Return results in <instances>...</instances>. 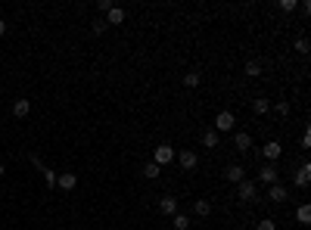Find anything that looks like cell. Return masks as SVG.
Wrapping results in <instances>:
<instances>
[{
    "mask_svg": "<svg viewBox=\"0 0 311 230\" xmlns=\"http://www.w3.org/2000/svg\"><path fill=\"white\" fill-rule=\"evenodd\" d=\"M237 196L243 202H255L258 199V184L255 181H240L237 184Z\"/></svg>",
    "mask_w": 311,
    "mask_h": 230,
    "instance_id": "obj_1",
    "label": "cell"
},
{
    "mask_svg": "<svg viewBox=\"0 0 311 230\" xmlns=\"http://www.w3.org/2000/svg\"><path fill=\"white\" fill-rule=\"evenodd\" d=\"M233 125H237V118H233L230 109L218 112V118H215V131H218V134H221V131H233Z\"/></svg>",
    "mask_w": 311,
    "mask_h": 230,
    "instance_id": "obj_2",
    "label": "cell"
},
{
    "mask_svg": "<svg viewBox=\"0 0 311 230\" xmlns=\"http://www.w3.org/2000/svg\"><path fill=\"white\" fill-rule=\"evenodd\" d=\"M178 162H181L184 171H193V168L199 165V156H196L193 149H181V152H178Z\"/></svg>",
    "mask_w": 311,
    "mask_h": 230,
    "instance_id": "obj_3",
    "label": "cell"
},
{
    "mask_svg": "<svg viewBox=\"0 0 311 230\" xmlns=\"http://www.w3.org/2000/svg\"><path fill=\"white\" fill-rule=\"evenodd\" d=\"M171 159H174V149L168 146V143H159V146H156V156H153V162H156L159 168H162V165H168Z\"/></svg>",
    "mask_w": 311,
    "mask_h": 230,
    "instance_id": "obj_4",
    "label": "cell"
},
{
    "mask_svg": "<svg viewBox=\"0 0 311 230\" xmlns=\"http://www.w3.org/2000/svg\"><path fill=\"white\" fill-rule=\"evenodd\" d=\"M277 177H280V171H277V165H271V162H268V165H262V171H258V181L262 184H277Z\"/></svg>",
    "mask_w": 311,
    "mask_h": 230,
    "instance_id": "obj_5",
    "label": "cell"
},
{
    "mask_svg": "<svg viewBox=\"0 0 311 230\" xmlns=\"http://www.w3.org/2000/svg\"><path fill=\"white\" fill-rule=\"evenodd\" d=\"M159 211H162V215H178V199H174V196H162V199H159Z\"/></svg>",
    "mask_w": 311,
    "mask_h": 230,
    "instance_id": "obj_6",
    "label": "cell"
},
{
    "mask_svg": "<svg viewBox=\"0 0 311 230\" xmlns=\"http://www.w3.org/2000/svg\"><path fill=\"white\" fill-rule=\"evenodd\" d=\"M262 156H265V159H268V162H271V165H274V162L283 156V146H280V143H277V140H271V143H265Z\"/></svg>",
    "mask_w": 311,
    "mask_h": 230,
    "instance_id": "obj_7",
    "label": "cell"
},
{
    "mask_svg": "<svg viewBox=\"0 0 311 230\" xmlns=\"http://www.w3.org/2000/svg\"><path fill=\"white\" fill-rule=\"evenodd\" d=\"M287 196H290V190L283 184H271V187H268V199H271V202H287Z\"/></svg>",
    "mask_w": 311,
    "mask_h": 230,
    "instance_id": "obj_8",
    "label": "cell"
},
{
    "mask_svg": "<svg viewBox=\"0 0 311 230\" xmlns=\"http://www.w3.org/2000/svg\"><path fill=\"white\" fill-rule=\"evenodd\" d=\"M56 187L60 190H75L78 187V174H56Z\"/></svg>",
    "mask_w": 311,
    "mask_h": 230,
    "instance_id": "obj_9",
    "label": "cell"
},
{
    "mask_svg": "<svg viewBox=\"0 0 311 230\" xmlns=\"http://www.w3.org/2000/svg\"><path fill=\"white\" fill-rule=\"evenodd\" d=\"M28 112H31V100H16L13 103V115L16 118H25Z\"/></svg>",
    "mask_w": 311,
    "mask_h": 230,
    "instance_id": "obj_10",
    "label": "cell"
},
{
    "mask_svg": "<svg viewBox=\"0 0 311 230\" xmlns=\"http://www.w3.org/2000/svg\"><path fill=\"white\" fill-rule=\"evenodd\" d=\"M233 146H237V149H243V152H246V149L252 146V137H249V134H246V131H237V134H233Z\"/></svg>",
    "mask_w": 311,
    "mask_h": 230,
    "instance_id": "obj_11",
    "label": "cell"
},
{
    "mask_svg": "<svg viewBox=\"0 0 311 230\" xmlns=\"http://www.w3.org/2000/svg\"><path fill=\"white\" fill-rule=\"evenodd\" d=\"M124 22V10L122 6H112V10L106 13V25H122Z\"/></svg>",
    "mask_w": 311,
    "mask_h": 230,
    "instance_id": "obj_12",
    "label": "cell"
},
{
    "mask_svg": "<svg viewBox=\"0 0 311 230\" xmlns=\"http://www.w3.org/2000/svg\"><path fill=\"white\" fill-rule=\"evenodd\" d=\"M224 177H228L230 184H240V181H246V177H243V165H228V171H224Z\"/></svg>",
    "mask_w": 311,
    "mask_h": 230,
    "instance_id": "obj_13",
    "label": "cell"
},
{
    "mask_svg": "<svg viewBox=\"0 0 311 230\" xmlns=\"http://www.w3.org/2000/svg\"><path fill=\"white\" fill-rule=\"evenodd\" d=\"M193 211H196L199 218H208V215H212V202H208V199H196V202H193Z\"/></svg>",
    "mask_w": 311,
    "mask_h": 230,
    "instance_id": "obj_14",
    "label": "cell"
},
{
    "mask_svg": "<svg viewBox=\"0 0 311 230\" xmlns=\"http://www.w3.org/2000/svg\"><path fill=\"white\" fill-rule=\"evenodd\" d=\"M296 184H299V187H308V184H311V165H308V162L299 168V174H296Z\"/></svg>",
    "mask_w": 311,
    "mask_h": 230,
    "instance_id": "obj_15",
    "label": "cell"
},
{
    "mask_svg": "<svg viewBox=\"0 0 311 230\" xmlns=\"http://www.w3.org/2000/svg\"><path fill=\"white\" fill-rule=\"evenodd\" d=\"M203 146H206V149H215V146H218V131H215V127L203 134Z\"/></svg>",
    "mask_w": 311,
    "mask_h": 230,
    "instance_id": "obj_16",
    "label": "cell"
},
{
    "mask_svg": "<svg viewBox=\"0 0 311 230\" xmlns=\"http://www.w3.org/2000/svg\"><path fill=\"white\" fill-rule=\"evenodd\" d=\"M246 75H249V78H258V75H262V63H258V59H249V63H246Z\"/></svg>",
    "mask_w": 311,
    "mask_h": 230,
    "instance_id": "obj_17",
    "label": "cell"
},
{
    "mask_svg": "<svg viewBox=\"0 0 311 230\" xmlns=\"http://www.w3.org/2000/svg\"><path fill=\"white\" fill-rule=\"evenodd\" d=\"M252 112H255V115H265V112H268V100H265V97L252 100Z\"/></svg>",
    "mask_w": 311,
    "mask_h": 230,
    "instance_id": "obj_18",
    "label": "cell"
},
{
    "mask_svg": "<svg viewBox=\"0 0 311 230\" xmlns=\"http://www.w3.org/2000/svg\"><path fill=\"white\" fill-rule=\"evenodd\" d=\"M296 218H299V224H311V206H302L296 211Z\"/></svg>",
    "mask_w": 311,
    "mask_h": 230,
    "instance_id": "obj_19",
    "label": "cell"
},
{
    "mask_svg": "<svg viewBox=\"0 0 311 230\" xmlns=\"http://www.w3.org/2000/svg\"><path fill=\"white\" fill-rule=\"evenodd\" d=\"M159 171H162V168H159L156 162H149V165L144 168V177H149V181H156V177H159Z\"/></svg>",
    "mask_w": 311,
    "mask_h": 230,
    "instance_id": "obj_20",
    "label": "cell"
},
{
    "mask_svg": "<svg viewBox=\"0 0 311 230\" xmlns=\"http://www.w3.org/2000/svg\"><path fill=\"white\" fill-rule=\"evenodd\" d=\"M187 227H190V218L178 211V215H174V230H187Z\"/></svg>",
    "mask_w": 311,
    "mask_h": 230,
    "instance_id": "obj_21",
    "label": "cell"
},
{
    "mask_svg": "<svg viewBox=\"0 0 311 230\" xmlns=\"http://www.w3.org/2000/svg\"><path fill=\"white\" fill-rule=\"evenodd\" d=\"M41 174H44V184H47V187H56V171H50V168L41 165Z\"/></svg>",
    "mask_w": 311,
    "mask_h": 230,
    "instance_id": "obj_22",
    "label": "cell"
},
{
    "mask_svg": "<svg viewBox=\"0 0 311 230\" xmlns=\"http://www.w3.org/2000/svg\"><path fill=\"white\" fill-rule=\"evenodd\" d=\"M184 84H187V87H196V84H199V72H187V75H184Z\"/></svg>",
    "mask_w": 311,
    "mask_h": 230,
    "instance_id": "obj_23",
    "label": "cell"
},
{
    "mask_svg": "<svg viewBox=\"0 0 311 230\" xmlns=\"http://www.w3.org/2000/svg\"><path fill=\"white\" fill-rule=\"evenodd\" d=\"M255 230H277V224H274V218H265L255 224Z\"/></svg>",
    "mask_w": 311,
    "mask_h": 230,
    "instance_id": "obj_24",
    "label": "cell"
},
{
    "mask_svg": "<svg viewBox=\"0 0 311 230\" xmlns=\"http://www.w3.org/2000/svg\"><path fill=\"white\" fill-rule=\"evenodd\" d=\"M90 28H94V35H103L109 25H106V19H94V25H90Z\"/></svg>",
    "mask_w": 311,
    "mask_h": 230,
    "instance_id": "obj_25",
    "label": "cell"
},
{
    "mask_svg": "<svg viewBox=\"0 0 311 230\" xmlns=\"http://www.w3.org/2000/svg\"><path fill=\"white\" fill-rule=\"evenodd\" d=\"M296 6H299V0H280V10L283 13H292Z\"/></svg>",
    "mask_w": 311,
    "mask_h": 230,
    "instance_id": "obj_26",
    "label": "cell"
},
{
    "mask_svg": "<svg viewBox=\"0 0 311 230\" xmlns=\"http://www.w3.org/2000/svg\"><path fill=\"white\" fill-rule=\"evenodd\" d=\"M296 53H302V56L308 53V38H299V41H296Z\"/></svg>",
    "mask_w": 311,
    "mask_h": 230,
    "instance_id": "obj_27",
    "label": "cell"
},
{
    "mask_svg": "<svg viewBox=\"0 0 311 230\" xmlns=\"http://www.w3.org/2000/svg\"><path fill=\"white\" fill-rule=\"evenodd\" d=\"M97 10H100V13H109V10H112V0H100Z\"/></svg>",
    "mask_w": 311,
    "mask_h": 230,
    "instance_id": "obj_28",
    "label": "cell"
},
{
    "mask_svg": "<svg viewBox=\"0 0 311 230\" xmlns=\"http://www.w3.org/2000/svg\"><path fill=\"white\" fill-rule=\"evenodd\" d=\"M274 109H277V115H290V103H277Z\"/></svg>",
    "mask_w": 311,
    "mask_h": 230,
    "instance_id": "obj_29",
    "label": "cell"
},
{
    "mask_svg": "<svg viewBox=\"0 0 311 230\" xmlns=\"http://www.w3.org/2000/svg\"><path fill=\"white\" fill-rule=\"evenodd\" d=\"M0 35H6V22L3 19H0Z\"/></svg>",
    "mask_w": 311,
    "mask_h": 230,
    "instance_id": "obj_30",
    "label": "cell"
},
{
    "mask_svg": "<svg viewBox=\"0 0 311 230\" xmlns=\"http://www.w3.org/2000/svg\"><path fill=\"white\" fill-rule=\"evenodd\" d=\"M0 177H3V165H0Z\"/></svg>",
    "mask_w": 311,
    "mask_h": 230,
    "instance_id": "obj_31",
    "label": "cell"
}]
</instances>
